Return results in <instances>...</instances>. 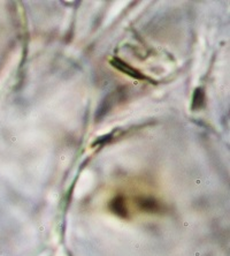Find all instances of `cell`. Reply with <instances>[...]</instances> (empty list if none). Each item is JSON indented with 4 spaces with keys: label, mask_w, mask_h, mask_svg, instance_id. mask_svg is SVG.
<instances>
[{
    "label": "cell",
    "mask_w": 230,
    "mask_h": 256,
    "mask_svg": "<svg viewBox=\"0 0 230 256\" xmlns=\"http://www.w3.org/2000/svg\"><path fill=\"white\" fill-rule=\"evenodd\" d=\"M111 64H112V66H114L115 68H118L120 72H122V73L129 75V76L136 78V80H144V78H148L144 74H142L141 72L134 68L133 66L128 65L127 62H124L123 60H121V59L113 58L111 60Z\"/></svg>",
    "instance_id": "1"
},
{
    "label": "cell",
    "mask_w": 230,
    "mask_h": 256,
    "mask_svg": "<svg viewBox=\"0 0 230 256\" xmlns=\"http://www.w3.org/2000/svg\"><path fill=\"white\" fill-rule=\"evenodd\" d=\"M205 104V92L203 88H197L192 97V110H199Z\"/></svg>",
    "instance_id": "2"
}]
</instances>
